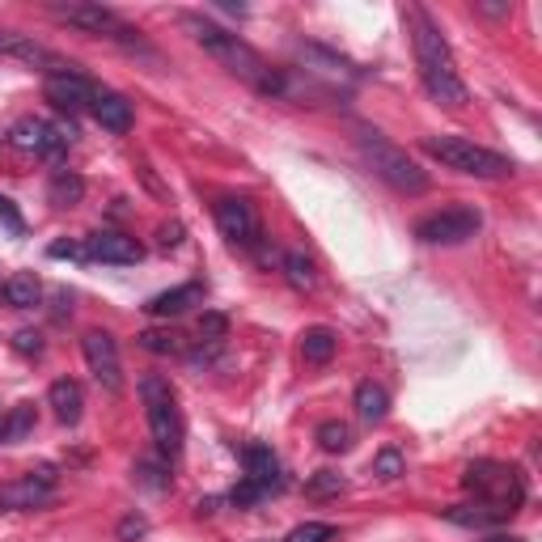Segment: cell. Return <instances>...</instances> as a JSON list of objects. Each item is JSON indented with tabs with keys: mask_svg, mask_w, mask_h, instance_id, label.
<instances>
[{
	"mask_svg": "<svg viewBox=\"0 0 542 542\" xmlns=\"http://www.w3.org/2000/svg\"><path fill=\"white\" fill-rule=\"evenodd\" d=\"M339 492H343V475L335 471H318L310 479V496H339Z\"/></svg>",
	"mask_w": 542,
	"mask_h": 542,
	"instance_id": "cell-34",
	"label": "cell"
},
{
	"mask_svg": "<svg viewBox=\"0 0 542 542\" xmlns=\"http://www.w3.org/2000/svg\"><path fill=\"white\" fill-rule=\"evenodd\" d=\"M424 153L432 161H441L445 170H458V174H471V178H504V174H513L509 157L483 149V144L466 140V136H428Z\"/></svg>",
	"mask_w": 542,
	"mask_h": 542,
	"instance_id": "cell-5",
	"label": "cell"
},
{
	"mask_svg": "<svg viewBox=\"0 0 542 542\" xmlns=\"http://www.w3.org/2000/svg\"><path fill=\"white\" fill-rule=\"evenodd\" d=\"M318 445L327 449V454H348V449H352V428L343 424V420L318 424Z\"/></svg>",
	"mask_w": 542,
	"mask_h": 542,
	"instance_id": "cell-27",
	"label": "cell"
},
{
	"mask_svg": "<svg viewBox=\"0 0 542 542\" xmlns=\"http://www.w3.org/2000/svg\"><path fill=\"white\" fill-rule=\"evenodd\" d=\"M85 259H94V263H140L144 259V250L136 238H128V233H115V229H102L94 233V238L85 242Z\"/></svg>",
	"mask_w": 542,
	"mask_h": 542,
	"instance_id": "cell-15",
	"label": "cell"
},
{
	"mask_svg": "<svg viewBox=\"0 0 542 542\" xmlns=\"http://www.w3.org/2000/svg\"><path fill=\"white\" fill-rule=\"evenodd\" d=\"M183 233H187L183 221H166V225L157 229V246H161V250H174L178 242H183Z\"/></svg>",
	"mask_w": 542,
	"mask_h": 542,
	"instance_id": "cell-36",
	"label": "cell"
},
{
	"mask_svg": "<svg viewBox=\"0 0 542 542\" xmlns=\"http://www.w3.org/2000/svg\"><path fill=\"white\" fill-rule=\"evenodd\" d=\"M204 301V288L200 284H178V288H166V293H157V297H149V310L153 318H178V314H187L191 305H200Z\"/></svg>",
	"mask_w": 542,
	"mask_h": 542,
	"instance_id": "cell-20",
	"label": "cell"
},
{
	"mask_svg": "<svg viewBox=\"0 0 542 542\" xmlns=\"http://www.w3.org/2000/svg\"><path fill=\"white\" fill-rule=\"evenodd\" d=\"M0 216H5V225H9L13 233H22V216L13 212V204H9V200H0Z\"/></svg>",
	"mask_w": 542,
	"mask_h": 542,
	"instance_id": "cell-38",
	"label": "cell"
},
{
	"mask_svg": "<svg viewBox=\"0 0 542 542\" xmlns=\"http://www.w3.org/2000/svg\"><path fill=\"white\" fill-rule=\"evenodd\" d=\"M216 229H221V238L229 246H242V250L259 246V233H263L255 204L242 200V195H225V200L216 204Z\"/></svg>",
	"mask_w": 542,
	"mask_h": 542,
	"instance_id": "cell-11",
	"label": "cell"
},
{
	"mask_svg": "<svg viewBox=\"0 0 542 542\" xmlns=\"http://www.w3.org/2000/svg\"><path fill=\"white\" fill-rule=\"evenodd\" d=\"M43 94H47V102L56 106V111H64V115H81V111H89V106H94L98 85L89 81V77H81L77 68H72V72H51V77L43 81Z\"/></svg>",
	"mask_w": 542,
	"mask_h": 542,
	"instance_id": "cell-14",
	"label": "cell"
},
{
	"mask_svg": "<svg viewBox=\"0 0 542 542\" xmlns=\"http://www.w3.org/2000/svg\"><path fill=\"white\" fill-rule=\"evenodd\" d=\"M72 140V128H56L47 119H17L13 132H9V144L22 153H34V157H60Z\"/></svg>",
	"mask_w": 542,
	"mask_h": 542,
	"instance_id": "cell-13",
	"label": "cell"
},
{
	"mask_svg": "<svg viewBox=\"0 0 542 542\" xmlns=\"http://www.w3.org/2000/svg\"><path fill=\"white\" fill-rule=\"evenodd\" d=\"M242 458H246V479H250V483H255V487H259V492H263V496H271V492H280V483H284V479H280V458H276V454H271V449H267V445H250V449H246V454H242Z\"/></svg>",
	"mask_w": 542,
	"mask_h": 542,
	"instance_id": "cell-18",
	"label": "cell"
},
{
	"mask_svg": "<svg viewBox=\"0 0 542 542\" xmlns=\"http://www.w3.org/2000/svg\"><path fill=\"white\" fill-rule=\"evenodd\" d=\"M356 144H360V157L373 166V174L390 183L399 195H424L428 191V174L415 166V157H407L399 144H390L382 132L373 128H356Z\"/></svg>",
	"mask_w": 542,
	"mask_h": 542,
	"instance_id": "cell-3",
	"label": "cell"
},
{
	"mask_svg": "<svg viewBox=\"0 0 542 542\" xmlns=\"http://www.w3.org/2000/svg\"><path fill=\"white\" fill-rule=\"evenodd\" d=\"M136 343L144 352H153V356H178L183 352V335H174V331H144V335H136Z\"/></svg>",
	"mask_w": 542,
	"mask_h": 542,
	"instance_id": "cell-28",
	"label": "cell"
},
{
	"mask_svg": "<svg viewBox=\"0 0 542 542\" xmlns=\"http://www.w3.org/2000/svg\"><path fill=\"white\" fill-rule=\"evenodd\" d=\"M0 288H5V280H0Z\"/></svg>",
	"mask_w": 542,
	"mask_h": 542,
	"instance_id": "cell-41",
	"label": "cell"
},
{
	"mask_svg": "<svg viewBox=\"0 0 542 542\" xmlns=\"http://www.w3.org/2000/svg\"><path fill=\"white\" fill-rule=\"evenodd\" d=\"M89 115H94L98 128L111 132V136L132 132V102L123 98V94H115V89H98L94 106H89Z\"/></svg>",
	"mask_w": 542,
	"mask_h": 542,
	"instance_id": "cell-16",
	"label": "cell"
},
{
	"mask_svg": "<svg viewBox=\"0 0 542 542\" xmlns=\"http://www.w3.org/2000/svg\"><path fill=\"white\" fill-rule=\"evenodd\" d=\"M352 407H356V420L373 428V424H382L390 415V394H386V386H377V382H360Z\"/></svg>",
	"mask_w": 542,
	"mask_h": 542,
	"instance_id": "cell-21",
	"label": "cell"
},
{
	"mask_svg": "<svg viewBox=\"0 0 542 542\" xmlns=\"http://www.w3.org/2000/svg\"><path fill=\"white\" fill-rule=\"evenodd\" d=\"M462 487H466V492H475L479 500L496 504V509H504L509 517L521 509V504H526V483H521V475L513 471V466L492 462V458H479V462L466 466V471H462Z\"/></svg>",
	"mask_w": 542,
	"mask_h": 542,
	"instance_id": "cell-6",
	"label": "cell"
},
{
	"mask_svg": "<svg viewBox=\"0 0 542 542\" xmlns=\"http://www.w3.org/2000/svg\"><path fill=\"white\" fill-rule=\"evenodd\" d=\"M445 521H454V526L462 530H496L509 521V513L496 509V504H487V500H475V504H449V509H441Z\"/></svg>",
	"mask_w": 542,
	"mask_h": 542,
	"instance_id": "cell-17",
	"label": "cell"
},
{
	"mask_svg": "<svg viewBox=\"0 0 542 542\" xmlns=\"http://www.w3.org/2000/svg\"><path fill=\"white\" fill-rule=\"evenodd\" d=\"M56 471L51 466H39L13 483H0V513H26V509H43V504L56 496Z\"/></svg>",
	"mask_w": 542,
	"mask_h": 542,
	"instance_id": "cell-10",
	"label": "cell"
},
{
	"mask_svg": "<svg viewBox=\"0 0 542 542\" xmlns=\"http://www.w3.org/2000/svg\"><path fill=\"white\" fill-rule=\"evenodd\" d=\"M47 195H51V204H56V208H77L85 200V178L72 174V170H56V174H51Z\"/></svg>",
	"mask_w": 542,
	"mask_h": 542,
	"instance_id": "cell-24",
	"label": "cell"
},
{
	"mask_svg": "<svg viewBox=\"0 0 542 542\" xmlns=\"http://www.w3.org/2000/svg\"><path fill=\"white\" fill-rule=\"evenodd\" d=\"M178 26H183L191 34V43H200L225 72H233V77L246 81V85H255L259 94H271V98H284L288 94V77H284V72L267 68V60L259 56V51L250 47L246 39H238L233 30L208 22L204 13H178Z\"/></svg>",
	"mask_w": 542,
	"mask_h": 542,
	"instance_id": "cell-1",
	"label": "cell"
},
{
	"mask_svg": "<svg viewBox=\"0 0 542 542\" xmlns=\"http://www.w3.org/2000/svg\"><path fill=\"white\" fill-rule=\"evenodd\" d=\"M0 56L5 60H17V64H30V68H39V72H72L77 64H68L64 56H56L51 47H43L34 34H22V30H5L0 26Z\"/></svg>",
	"mask_w": 542,
	"mask_h": 542,
	"instance_id": "cell-12",
	"label": "cell"
},
{
	"mask_svg": "<svg viewBox=\"0 0 542 542\" xmlns=\"http://www.w3.org/2000/svg\"><path fill=\"white\" fill-rule=\"evenodd\" d=\"M144 534H149V521H144V517L128 513V517L119 521V542H136V538H144Z\"/></svg>",
	"mask_w": 542,
	"mask_h": 542,
	"instance_id": "cell-35",
	"label": "cell"
},
{
	"mask_svg": "<svg viewBox=\"0 0 542 542\" xmlns=\"http://www.w3.org/2000/svg\"><path fill=\"white\" fill-rule=\"evenodd\" d=\"M200 335H204L208 343H221V339L229 335V318H225V314H212V310H208V314L200 318Z\"/></svg>",
	"mask_w": 542,
	"mask_h": 542,
	"instance_id": "cell-33",
	"label": "cell"
},
{
	"mask_svg": "<svg viewBox=\"0 0 542 542\" xmlns=\"http://www.w3.org/2000/svg\"><path fill=\"white\" fill-rule=\"evenodd\" d=\"M280 267H284V280L297 288V293H305V288H314V263L301 255V250H288V255L280 259Z\"/></svg>",
	"mask_w": 542,
	"mask_h": 542,
	"instance_id": "cell-26",
	"label": "cell"
},
{
	"mask_svg": "<svg viewBox=\"0 0 542 542\" xmlns=\"http://www.w3.org/2000/svg\"><path fill=\"white\" fill-rule=\"evenodd\" d=\"M0 297H5V305H13V310H34V305L43 301V280L34 276V271H17V276L5 280Z\"/></svg>",
	"mask_w": 542,
	"mask_h": 542,
	"instance_id": "cell-22",
	"label": "cell"
},
{
	"mask_svg": "<svg viewBox=\"0 0 542 542\" xmlns=\"http://www.w3.org/2000/svg\"><path fill=\"white\" fill-rule=\"evenodd\" d=\"M132 475H136L140 487H149V492H170V462L161 454L157 458H140L132 466Z\"/></svg>",
	"mask_w": 542,
	"mask_h": 542,
	"instance_id": "cell-25",
	"label": "cell"
},
{
	"mask_svg": "<svg viewBox=\"0 0 542 542\" xmlns=\"http://www.w3.org/2000/svg\"><path fill=\"white\" fill-rule=\"evenodd\" d=\"M47 13L56 17V22L81 30V34H94V39H115V43H132V47L144 51V43L132 39L136 30L123 26L119 13L106 9V5H98V0H47Z\"/></svg>",
	"mask_w": 542,
	"mask_h": 542,
	"instance_id": "cell-7",
	"label": "cell"
},
{
	"mask_svg": "<svg viewBox=\"0 0 542 542\" xmlns=\"http://www.w3.org/2000/svg\"><path fill=\"white\" fill-rule=\"evenodd\" d=\"M30 428H34V407H30V403L13 407V411L5 415V441H22Z\"/></svg>",
	"mask_w": 542,
	"mask_h": 542,
	"instance_id": "cell-29",
	"label": "cell"
},
{
	"mask_svg": "<svg viewBox=\"0 0 542 542\" xmlns=\"http://www.w3.org/2000/svg\"><path fill=\"white\" fill-rule=\"evenodd\" d=\"M479 212L475 208H441V212H432L424 216L420 225H415V238L428 242V246H462V242H471L475 233H479Z\"/></svg>",
	"mask_w": 542,
	"mask_h": 542,
	"instance_id": "cell-8",
	"label": "cell"
},
{
	"mask_svg": "<svg viewBox=\"0 0 542 542\" xmlns=\"http://www.w3.org/2000/svg\"><path fill=\"white\" fill-rule=\"evenodd\" d=\"M487 542H521L517 534H496V538H487Z\"/></svg>",
	"mask_w": 542,
	"mask_h": 542,
	"instance_id": "cell-39",
	"label": "cell"
},
{
	"mask_svg": "<svg viewBox=\"0 0 542 542\" xmlns=\"http://www.w3.org/2000/svg\"><path fill=\"white\" fill-rule=\"evenodd\" d=\"M0 441H5V407H0Z\"/></svg>",
	"mask_w": 542,
	"mask_h": 542,
	"instance_id": "cell-40",
	"label": "cell"
},
{
	"mask_svg": "<svg viewBox=\"0 0 542 542\" xmlns=\"http://www.w3.org/2000/svg\"><path fill=\"white\" fill-rule=\"evenodd\" d=\"M140 399H144V415H149V428H153V445L161 458H178L183 454V411H178V399L166 377L157 373H144L140 377Z\"/></svg>",
	"mask_w": 542,
	"mask_h": 542,
	"instance_id": "cell-4",
	"label": "cell"
},
{
	"mask_svg": "<svg viewBox=\"0 0 542 542\" xmlns=\"http://www.w3.org/2000/svg\"><path fill=\"white\" fill-rule=\"evenodd\" d=\"M411 47H415V68H420V81L428 89V98L449 106V111L466 106V81L458 72L454 51H449L445 34L432 26L428 13H420V9H411Z\"/></svg>",
	"mask_w": 542,
	"mask_h": 542,
	"instance_id": "cell-2",
	"label": "cell"
},
{
	"mask_svg": "<svg viewBox=\"0 0 542 542\" xmlns=\"http://www.w3.org/2000/svg\"><path fill=\"white\" fill-rule=\"evenodd\" d=\"M47 407L56 411L60 424L72 428V424H81V415H85V394L72 377H60V382H51V390H47Z\"/></svg>",
	"mask_w": 542,
	"mask_h": 542,
	"instance_id": "cell-19",
	"label": "cell"
},
{
	"mask_svg": "<svg viewBox=\"0 0 542 542\" xmlns=\"http://www.w3.org/2000/svg\"><path fill=\"white\" fill-rule=\"evenodd\" d=\"M331 538H335V526H327V521H305L284 542H331Z\"/></svg>",
	"mask_w": 542,
	"mask_h": 542,
	"instance_id": "cell-31",
	"label": "cell"
},
{
	"mask_svg": "<svg viewBox=\"0 0 542 542\" xmlns=\"http://www.w3.org/2000/svg\"><path fill=\"white\" fill-rule=\"evenodd\" d=\"M13 352L26 356V360H39L43 356V335L39 331H17L13 335Z\"/></svg>",
	"mask_w": 542,
	"mask_h": 542,
	"instance_id": "cell-32",
	"label": "cell"
},
{
	"mask_svg": "<svg viewBox=\"0 0 542 542\" xmlns=\"http://www.w3.org/2000/svg\"><path fill=\"white\" fill-rule=\"evenodd\" d=\"M339 348V335L331 327H310L301 335V356H305V365H327V360L335 356Z\"/></svg>",
	"mask_w": 542,
	"mask_h": 542,
	"instance_id": "cell-23",
	"label": "cell"
},
{
	"mask_svg": "<svg viewBox=\"0 0 542 542\" xmlns=\"http://www.w3.org/2000/svg\"><path fill=\"white\" fill-rule=\"evenodd\" d=\"M81 356L94 382L106 390V394H123V360H119V343L111 331H85L81 335Z\"/></svg>",
	"mask_w": 542,
	"mask_h": 542,
	"instance_id": "cell-9",
	"label": "cell"
},
{
	"mask_svg": "<svg viewBox=\"0 0 542 542\" xmlns=\"http://www.w3.org/2000/svg\"><path fill=\"white\" fill-rule=\"evenodd\" d=\"M373 475L382 479V483L399 479V475H403V454H399V449H382V454L373 458Z\"/></svg>",
	"mask_w": 542,
	"mask_h": 542,
	"instance_id": "cell-30",
	"label": "cell"
},
{
	"mask_svg": "<svg viewBox=\"0 0 542 542\" xmlns=\"http://www.w3.org/2000/svg\"><path fill=\"white\" fill-rule=\"evenodd\" d=\"M47 255L51 259H85V246H77V242H51Z\"/></svg>",
	"mask_w": 542,
	"mask_h": 542,
	"instance_id": "cell-37",
	"label": "cell"
}]
</instances>
